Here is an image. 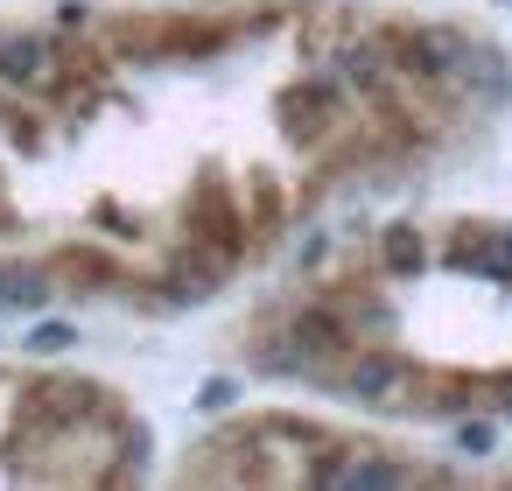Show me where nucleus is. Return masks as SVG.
Returning a JSON list of instances; mask_svg holds the SVG:
<instances>
[{
  "mask_svg": "<svg viewBox=\"0 0 512 491\" xmlns=\"http://www.w3.org/2000/svg\"><path fill=\"white\" fill-rule=\"evenodd\" d=\"M169 302H197V295H211L218 281H225V253H211V246H176V260H169Z\"/></svg>",
  "mask_w": 512,
  "mask_h": 491,
  "instance_id": "f03ea898",
  "label": "nucleus"
},
{
  "mask_svg": "<svg viewBox=\"0 0 512 491\" xmlns=\"http://www.w3.org/2000/svg\"><path fill=\"white\" fill-rule=\"evenodd\" d=\"M344 484H407V463H393V456H344Z\"/></svg>",
  "mask_w": 512,
  "mask_h": 491,
  "instance_id": "423d86ee",
  "label": "nucleus"
},
{
  "mask_svg": "<svg viewBox=\"0 0 512 491\" xmlns=\"http://www.w3.org/2000/svg\"><path fill=\"white\" fill-rule=\"evenodd\" d=\"M386 260H393V274H414V267H421V239H414L407 225H393V232H386Z\"/></svg>",
  "mask_w": 512,
  "mask_h": 491,
  "instance_id": "0eeeda50",
  "label": "nucleus"
},
{
  "mask_svg": "<svg viewBox=\"0 0 512 491\" xmlns=\"http://www.w3.org/2000/svg\"><path fill=\"white\" fill-rule=\"evenodd\" d=\"M50 71V43L43 36H0V78L8 85H36Z\"/></svg>",
  "mask_w": 512,
  "mask_h": 491,
  "instance_id": "20e7f679",
  "label": "nucleus"
},
{
  "mask_svg": "<svg viewBox=\"0 0 512 491\" xmlns=\"http://www.w3.org/2000/svg\"><path fill=\"white\" fill-rule=\"evenodd\" d=\"M232 400H239V386H232V379H211V386L197 393V407H211V414H218V407H232Z\"/></svg>",
  "mask_w": 512,
  "mask_h": 491,
  "instance_id": "1a4fd4ad",
  "label": "nucleus"
},
{
  "mask_svg": "<svg viewBox=\"0 0 512 491\" xmlns=\"http://www.w3.org/2000/svg\"><path fill=\"white\" fill-rule=\"evenodd\" d=\"M456 449H463V456H484V449H491V428H484V421H477V428H456Z\"/></svg>",
  "mask_w": 512,
  "mask_h": 491,
  "instance_id": "9d476101",
  "label": "nucleus"
},
{
  "mask_svg": "<svg viewBox=\"0 0 512 491\" xmlns=\"http://www.w3.org/2000/svg\"><path fill=\"white\" fill-rule=\"evenodd\" d=\"M393 50H400V64L414 78H449L463 64V36H449V29H407Z\"/></svg>",
  "mask_w": 512,
  "mask_h": 491,
  "instance_id": "f257e3e1",
  "label": "nucleus"
},
{
  "mask_svg": "<svg viewBox=\"0 0 512 491\" xmlns=\"http://www.w3.org/2000/svg\"><path fill=\"white\" fill-rule=\"evenodd\" d=\"M71 344H78L71 323H36V330H29V351H36V358H57V351H71Z\"/></svg>",
  "mask_w": 512,
  "mask_h": 491,
  "instance_id": "6e6552de",
  "label": "nucleus"
},
{
  "mask_svg": "<svg viewBox=\"0 0 512 491\" xmlns=\"http://www.w3.org/2000/svg\"><path fill=\"white\" fill-rule=\"evenodd\" d=\"M337 78H344L351 92H365V99L386 85V71H379V57H372V50H344V57H337Z\"/></svg>",
  "mask_w": 512,
  "mask_h": 491,
  "instance_id": "39448f33",
  "label": "nucleus"
},
{
  "mask_svg": "<svg viewBox=\"0 0 512 491\" xmlns=\"http://www.w3.org/2000/svg\"><path fill=\"white\" fill-rule=\"evenodd\" d=\"M400 379H407V365H400L393 351H372V358H358V365L344 372V386H351L358 400H393Z\"/></svg>",
  "mask_w": 512,
  "mask_h": 491,
  "instance_id": "7ed1b4c3",
  "label": "nucleus"
}]
</instances>
